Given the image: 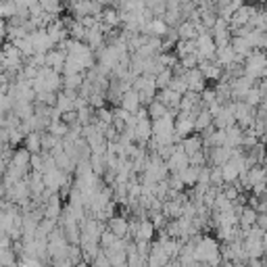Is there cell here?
<instances>
[{"instance_id":"7","label":"cell","mask_w":267,"mask_h":267,"mask_svg":"<svg viewBox=\"0 0 267 267\" xmlns=\"http://www.w3.org/2000/svg\"><path fill=\"white\" fill-rule=\"evenodd\" d=\"M265 267H267V261H265Z\"/></svg>"},{"instance_id":"1","label":"cell","mask_w":267,"mask_h":267,"mask_svg":"<svg viewBox=\"0 0 267 267\" xmlns=\"http://www.w3.org/2000/svg\"><path fill=\"white\" fill-rule=\"evenodd\" d=\"M111 228H113V234H115L117 238H123L125 234H128V223H125L123 219H119V217L111 222Z\"/></svg>"},{"instance_id":"3","label":"cell","mask_w":267,"mask_h":267,"mask_svg":"<svg viewBox=\"0 0 267 267\" xmlns=\"http://www.w3.org/2000/svg\"><path fill=\"white\" fill-rule=\"evenodd\" d=\"M255 222H257L255 211H244V217H242V225H244V228H249V225H252Z\"/></svg>"},{"instance_id":"4","label":"cell","mask_w":267,"mask_h":267,"mask_svg":"<svg viewBox=\"0 0 267 267\" xmlns=\"http://www.w3.org/2000/svg\"><path fill=\"white\" fill-rule=\"evenodd\" d=\"M136 98H138L136 94H128V96H125V109H128V111L136 109V106H138V100Z\"/></svg>"},{"instance_id":"5","label":"cell","mask_w":267,"mask_h":267,"mask_svg":"<svg viewBox=\"0 0 267 267\" xmlns=\"http://www.w3.org/2000/svg\"><path fill=\"white\" fill-rule=\"evenodd\" d=\"M249 267H265L261 259H249Z\"/></svg>"},{"instance_id":"6","label":"cell","mask_w":267,"mask_h":267,"mask_svg":"<svg viewBox=\"0 0 267 267\" xmlns=\"http://www.w3.org/2000/svg\"><path fill=\"white\" fill-rule=\"evenodd\" d=\"M75 267H90V263L88 261H79V263H75Z\"/></svg>"},{"instance_id":"2","label":"cell","mask_w":267,"mask_h":267,"mask_svg":"<svg viewBox=\"0 0 267 267\" xmlns=\"http://www.w3.org/2000/svg\"><path fill=\"white\" fill-rule=\"evenodd\" d=\"M152 232H155V228H152L150 223H142L140 225V230H138V238H142V240H150L152 238Z\"/></svg>"}]
</instances>
